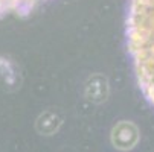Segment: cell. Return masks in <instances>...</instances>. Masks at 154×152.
I'll list each match as a JSON object with an SVG mask.
<instances>
[{
	"label": "cell",
	"instance_id": "cell-1",
	"mask_svg": "<svg viewBox=\"0 0 154 152\" xmlns=\"http://www.w3.org/2000/svg\"><path fill=\"white\" fill-rule=\"evenodd\" d=\"M127 47L137 84L154 106V0H128Z\"/></svg>",
	"mask_w": 154,
	"mask_h": 152
},
{
	"label": "cell",
	"instance_id": "cell-2",
	"mask_svg": "<svg viewBox=\"0 0 154 152\" xmlns=\"http://www.w3.org/2000/svg\"><path fill=\"white\" fill-rule=\"evenodd\" d=\"M49 0H0V15H21L28 14Z\"/></svg>",
	"mask_w": 154,
	"mask_h": 152
}]
</instances>
